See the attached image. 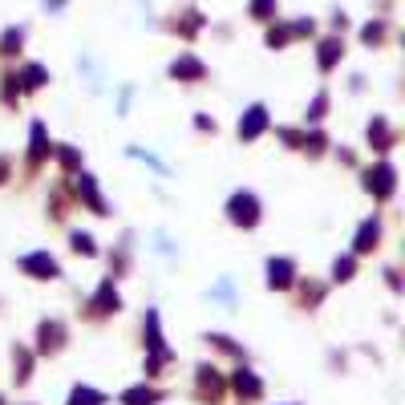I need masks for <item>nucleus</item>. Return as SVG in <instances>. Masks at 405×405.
I'll return each instance as SVG.
<instances>
[{
  "label": "nucleus",
  "mask_w": 405,
  "mask_h": 405,
  "mask_svg": "<svg viewBox=\"0 0 405 405\" xmlns=\"http://www.w3.org/2000/svg\"><path fill=\"white\" fill-rule=\"evenodd\" d=\"M320 49H324V53H320V69H332V61H337V49H340V45H337V41H324Z\"/></svg>",
  "instance_id": "19"
},
{
  "label": "nucleus",
  "mask_w": 405,
  "mask_h": 405,
  "mask_svg": "<svg viewBox=\"0 0 405 405\" xmlns=\"http://www.w3.org/2000/svg\"><path fill=\"white\" fill-rule=\"evenodd\" d=\"M231 385H235V393H239L243 401H256L259 393H263V381H259V377H256L251 369H239V373H235V381H231Z\"/></svg>",
  "instance_id": "7"
},
{
  "label": "nucleus",
  "mask_w": 405,
  "mask_h": 405,
  "mask_svg": "<svg viewBox=\"0 0 405 405\" xmlns=\"http://www.w3.org/2000/svg\"><path fill=\"white\" fill-rule=\"evenodd\" d=\"M263 126H268V110H263V106H251V110H247V118H239V138H247V142H251V138H259V134H263Z\"/></svg>",
  "instance_id": "6"
},
{
  "label": "nucleus",
  "mask_w": 405,
  "mask_h": 405,
  "mask_svg": "<svg viewBox=\"0 0 405 405\" xmlns=\"http://www.w3.org/2000/svg\"><path fill=\"white\" fill-rule=\"evenodd\" d=\"M227 219L235 227H256L259 223V199L251 191H235L227 199Z\"/></svg>",
  "instance_id": "1"
},
{
  "label": "nucleus",
  "mask_w": 405,
  "mask_h": 405,
  "mask_svg": "<svg viewBox=\"0 0 405 405\" xmlns=\"http://www.w3.org/2000/svg\"><path fill=\"white\" fill-rule=\"evenodd\" d=\"M20 268L32 275V280H57L61 275V263L49 256V251H32V256L20 259Z\"/></svg>",
  "instance_id": "3"
},
{
  "label": "nucleus",
  "mask_w": 405,
  "mask_h": 405,
  "mask_svg": "<svg viewBox=\"0 0 405 405\" xmlns=\"http://www.w3.org/2000/svg\"><path fill=\"white\" fill-rule=\"evenodd\" d=\"M25 85H29V89L45 85V69H41V65H29V69H25Z\"/></svg>",
  "instance_id": "18"
},
{
  "label": "nucleus",
  "mask_w": 405,
  "mask_h": 405,
  "mask_svg": "<svg viewBox=\"0 0 405 405\" xmlns=\"http://www.w3.org/2000/svg\"><path fill=\"white\" fill-rule=\"evenodd\" d=\"M49 154V142H45V126H32V162H41Z\"/></svg>",
  "instance_id": "15"
},
{
  "label": "nucleus",
  "mask_w": 405,
  "mask_h": 405,
  "mask_svg": "<svg viewBox=\"0 0 405 405\" xmlns=\"http://www.w3.org/2000/svg\"><path fill=\"white\" fill-rule=\"evenodd\" d=\"M16 45H20V29H16V32H8V37H4V53H16Z\"/></svg>",
  "instance_id": "22"
},
{
  "label": "nucleus",
  "mask_w": 405,
  "mask_h": 405,
  "mask_svg": "<svg viewBox=\"0 0 405 405\" xmlns=\"http://www.w3.org/2000/svg\"><path fill=\"white\" fill-rule=\"evenodd\" d=\"M37 337H41V353H57V349L65 344V328H61V320H41Z\"/></svg>",
  "instance_id": "5"
},
{
  "label": "nucleus",
  "mask_w": 405,
  "mask_h": 405,
  "mask_svg": "<svg viewBox=\"0 0 405 405\" xmlns=\"http://www.w3.org/2000/svg\"><path fill=\"white\" fill-rule=\"evenodd\" d=\"M122 401H126V405H154V401H158V393H154V389H146V385H138V389H126V393H122Z\"/></svg>",
  "instance_id": "13"
},
{
  "label": "nucleus",
  "mask_w": 405,
  "mask_h": 405,
  "mask_svg": "<svg viewBox=\"0 0 405 405\" xmlns=\"http://www.w3.org/2000/svg\"><path fill=\"white\" fill-rule=\"evenodd\" d=\"M365 191H369L373 199H389V194L397 191V178H393V166H389V162L373 166L369 175H365Z\"/></svg>",
  "instance_id": "2"
},
{
  "label": "nucleus",
  "mask_w": 405,
  "mask_h": 405,
  "mask_svg": "<svg viewBox=\"0 0 405 405\" xmlns=\"http://www.w3.org/2000/svg\"><path fill=\"white\" fill-rule=\"evenodd\" d=\"M292 280H296V263L292 259H268V288L272 292H284V288H292Z\"/></svg>",
  "instance_id": "4"
},
{
  "label": "nucleus",
  "mask_w": 405,
  "mask_h": 405,
  "mask_svg": "<svg viewBox=\"0 0 405 405\" xmlns=\"http://www.w3.org/2000/svg\"><path fill=\"white\" fill-rule=\"evenodd\" d=\"M275 8V0H251V13L259 16V20H268V13Z\"/></svg>",
  "instance_id": "20"
},
{
  "label": "nucleus",
  "mask_w": 405,
  "mask_h": 405,
  "mask_svg": "<svg viewBox=\"0 0 405 405\" xmlns=\"http://www.w3.org/2000/svg\"><path fill=\"white\" fill-rule=\"evenodd\" d=\"M118 308H122V300H118V292H113V280H101V288L94 292V312L110 316V312H118Z\"/></svg>",
  "instance_id": "8"
},
{
  "label": "nucleus",
  "mask_w": 405,
  "mask_h": 405,
  "mask_svg": "<svg viewBox=\"0 0 405 405\" xmlns=\"http://www.w3.org/2000/svg\"><path fill=\"white\" fill-rule=\"evenodd\" d=\"M77 191H81V199H85V203L94 207V215H110V211H106V203H101V194H97V187H94V178H89V175H81Z\"/></svg>",
  "instance_id": "10"
},
{
  "label": "nucleus",
  "mask_w": 405,
  "mask_h": 405,
  "mask_svg": "<svg viewBox=\"0 0 405 405\" xmlns=\"http://www.w3.org/2000/svg\"><path fill=\"white\" fill-rule=\"evenodd\" d=\"M69 405H106V397H101L97 389H89V385H77L73 393H69Z\"/></svg>",
  "instance_id": "12"
},
{
  "label": "nucleus",
  "mask_w": 405,
  "mask_h": 405,
  "mask_svg": "<svg viewBox=\"0 0 405 405\" xmlns=\"http://www.w3.org/2000/svg\"><path fill=\"white\" fill-rule=\"evenodd\" d=\"M73 251H77V256H94V251H97V247H94V235L73 231Z\"/></svg>",
  "instance_id": "16"
},
{
  "label": "nucleus",
  "mask_w": 405,
  "mask_h": 405,
  "mask_svg": "<svg viewBox=\"0 0 405 405\" xmlns=\"http://www.w3.org/2000/svg\"><path fill=\"white\" fill-rule=\"evenodd\" d=\"M356 251H361V256H365V251H373V247H377V243H381V223H377V219H365V223L356 227Z\"/></svg>",
  "instance_id": "9"
},
{
  "label": "nucleus",
  "mask_w": 405,
  "mask_h": 405,
  "mask_svg": "<svg viewBox=\"0 0 405 405\" xmlns=\"http://www.w3.org/2000/svg\"><path fill=\"white\" fill-rule=\"evenodd\" d=\"M369 142H373V150H389V146H393V134H389V126L381 118L369 126Z\"/></svg>",
  "instance_id": "11"
},
{
  "label": "nucleus",
  "mask_w": 405,
  "mask_h": 405,
  "mask_svg": "<svg viewBox=\"0 0 405 405\" xmlns=\"http://www.w3.org/2000/svg\"><path fill=\"white\" fill-rule=\"evenodd\" d=\"M353 256H344V259H337V263H332V280H340V284H344V280H353Z\"/></svg>",
  "instance_id": "17"
},
{
  "label": "nucleus",
  "mask_w": 405,
  "mask_h": 405,
  "mask_svg": "<svg viewBox=\"0 0 405 405\" xmlns=\"http://www.w3.org/2000/svg\"><path fill=\"white\" fill-rule=\"evenodd\" d=\"M324 106H328V97H316V101H312V113H308V118H312V122H320V118H324Z\"/></svg>",
  "instance_id": "21"
},
{
  "label": "nucleus",
  "mask_w": 405,
  "mask_h": 405,
  "mask_svg": "<svg viewBox=\"0 0 405 405\" xmlns=\"http://www.w3.org/2000/svg\"><path fill=\"white\" fill-rule=\"evenodd\" d=\"M170 73H175V77H203V65L194 61V57H178V61L170 65Z\"/></svg>",
  "instance_id": "14"
}]
</instances>
